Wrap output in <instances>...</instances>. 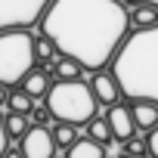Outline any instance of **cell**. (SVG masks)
I'll return each mask as SVG.
<instances>
[{"mask_svg":"<svg viewBox=\"0 0 158 158\" xmlns=\"http://www.w3.org/2000/svg\"><path fill=\"white\" fill-rule=\"evenodd\" d=\"M130 25H133V31L155 28L158 25V6L155 3H136V6H130Z\"/></svg>","mask_w":158,"mask_h":158,"instance_id":"cell-12","label":"cell"},{"mask_svg":"<svg viewBox=\"0 0 158 158\" xmlns=\"http://www.w3.org/2000/svg\"><path fill=\"white\" fill-rule=\"evenodd\" d=\"M19 152L22 158H53L56 155V143H53V133L50 127H28V133L19 139Z\"/></svg>","mask_w":158,"mask_h":158,"instance_id":"cell-5","label":"cell"},{"mask_svg":"<svg viewBox=\"0 0 158 158\" xmlns=\"http://www.w3.org/2000/svg\"><path fill=\"white\" fill-rule=\"evenodd\" d=\"M109 68L127 102L158 106V25L130 31Z\"/></svg>","mask_w":158,"mask_h":158,"instance_id":"cell-2","label":"cell"},{"mask_svg":"<svg viewBox=\"0 0 158 158\" xmlns=\"http://www.w3.org/2000/svg\"><path fill=\"white\" fill-rule=\"evenodd\" d=\"M31 127V118L28 115H16V112H6L3 115V130H6V139H22Z\"/></svg>","mask_w":158,"mask_h":158,"instance_id":"cell-13","label":"cell"},{"mask_svg":"<svg viewBox=\"0 0 158 158\" xmlns=\"http://www.w3.org/2000/svg\"><path fill=\"white\" fill-rule=\"evenodd\" d=\"M50 133H53L56 152H68L77 139H81V127H74V124H59V121L50 127Z\"/></svg>","mask_w":158,"mask_h":158,"instance_id":"cell-11","label":"cell"},{"mask_svg":"<svg viewBox=\"0 0 158 158\" xmlns=\"http://www.w3.org/2000/svg\"><path fill=\"white\" fill-rule=\"evenodd\" d=\"M65 158H106V152H102V146H96L93 139L81 136V139L65 152Z\"/></svg>","mask_w":158,"mask_h":158,"instance_id":"cell-15","label":"cell"},{"mask_svg":"<svg viewBox=\"0 0 158 158\" xmlns=\"http://www.w3.org/2000/svg\"><path fill=\"white\" fill-rule=\"evenodd\" d=\"M130 112H133V124H136V133H152L158 127V106L155 102H130Z\"/></svg>","mask_w":158,"mask_h":158,"instance_id":"cell-8","label":"cell"},{"mask_svg":"<svg viewBox=\"0 0 158 158\" xmlns=\"http://www.w3.org/2000/svg\"><path fill=\"white\" fill-rule=\"evenodd\" d=\"M34 109V99L22 90V87H13L10 96H6V112H16V115H31Z\"/></svg>","mask_w":158,"mask_h":158,"instance_id":"cell-14","label":"cell"},{"mask_svg":"<svg viewBox=\"0 0 158 158\" xmlns=\"http://www.w3.org/2000/svg\"><path fill=\"white\" fill-rule=\"evenodd\" d=\"M56 56H59V53H56V44L37 31V34H34V59H37V65H50Z\"/></svg>","mask_w":158,"mask_h":158,"instance_id":"cell-16","label":"cell"},{"mask_svg":"<svg viewBox=\"0 0 158 158\" xmlns=\"http://www.w3.org/2000/svg\"><path fill=\"white\" fill-rule=\"evenodd\" d=\"M146 143H149V155L158 158V127H155L152 133H146Z\"/></svg>","mask_w":158,"mask_h":158,"instance_id":"cell-19","label":"cell"},{"mask_svg":"<svg viewBox=\"0 0 158 158\" xmlns=\"http://www.w3.org/2000/svg\"><path fill=\"white\" fill-rule=\"evenodd\" d=\"M6 146H10V139H6V130H3V112H0V158H3Z\"/></svg>","mask_w":158,"mask_h":158,"instance_id":"cell-20","label":"cell"},{"mask_svg":"<svg viewBox=\"0 0 158 158\" xmlns=\"http://www.w3.org/2000/svg\"><path fill=\"white\" fill-rule=\"evenodd\" d=\"M121 158H127V155H121Z\"/></svg>","mask_w":158,"mask_h":158,"instance_id":"cell-24","label":"cell"},{"mask_svg":"<svg viewBox=\"0 0 158 158\" xmlns=\"http://www.w3.org/2000/svg\"><path fill=\"white\" fill-rule=\"evenodd\" d=\"M3 158H22V152H19V146L13 149V146H6V152H3Z\"/></svg>","mask_w":158,"mask_h":158,"instance_id":"cell-21","label":"cell"},{"mask_svg":"<svg viewBox=\"0 0 158 158\" xmlns=\"http://www.w3.org/2000/svg\"><path fill=\"white\" fill-rule=\"evenodd\" d=\"M106 158H109V155H106Z\"/></svg>","mask_w":158,"mask_h":158,"instance_id":"cell-25","label":"cell"},{"mask_svg":"<svg viewBox=\"0 0 158 158\" xmlns=\"http://www.w3.org/2000/svg\"><path fill=\"white\" fill-rule=\"evenodd\" d=\"M19 87H22V90H25V93L37 102V99H47V93H50V87H53V77H50L44 68H34V71L25 77Z\"/></svg>","mask_w":158,"mask_h":158,"instance_id":"cell-9","label":"cell"},{"mask_svg":"<svg viewBox=\"0 0 158 158\" xmlns=\"http://www.w3.org/2000/svg\"><path fill=\"white\" fill-rule=\"evenodd\" d=\"M40 34L84 71H102L130 34V6L124 0H50L40 13Z\"/></svg>","mask_w":158,"mask_h":158,"instance_id":"cell-1","label":"cell"},{"mask_svg":"<svg viewBox=\"0 0 158 158\" xmlns=\"http://www.w3.org/2000/svg\"><path fill=\"white\" fill-rule=\"evenodd\" d=\"M121 155H127V158H146V155H149L146 133H133L127 143H121Z\"/></svg>","mask_w":158,"mask_h":158,"instance_id":"cell-17","label":"cell"},{"mask_svg":"<svg viewBox=\"0 0 158 158\" xmlns=\"http://www.w3.org/2000/svg\"><path fill=\"white\" fill-rule=\"evenodd\" d=\"M87 84H90V90H93V96H96L99 106H115V102H121V87H118V81H115L112 68L93 71V77H90Z\"/></svg>","mask_w":158,"mask_h":158,"instance_id":"cell-7","label":"cell"},{"mask_svg":"<svg viewBox=\"0 0 158 158\" xmlns=\"http://www.w3.org/2000/svg\"><path fill=\"white\" fill-rule=\"evenodd\" d=\"M106 118H109V127H112V139H118V143H127V139L136 133L133 112H130V102H127V99H124V102H115V106H109Z\"/></svg>","mask_w":158,"mask_h":158,"instance_id":"cell-6","label":"cell"},{"mask_svg":"<svg viewBox=\"0 0 158 158\" xmlns=\"http://www.w3.org/2000/svg\"><path fill=\"white\" fill-rule=\"evenodd\" d=\"M34 31L28 28H6L0 31V84L6 90L19 87L34 71Z\"/></svg>","mask_w":158,"mask_h":158,"instance_id":"cell-4","label":"cell"},{"mask_svg":"<svg viewBox=\"0 0 158 158\" xmlns=\"http://www.w3.org/2000/svg\"><path fill=\"white\" fill-rule=\"evenodd\" d=\"M6 96H10V90H6L3 84H0V106H6Z\"/></svg>","mask_w":158,"mask_h":158,"instance_id":"cell-22","label":"cell"},{"mask_svg":"<svg viewBox=\"0 0 158 158\" xmlns=\"http://www.w3.org/2000/svg\"><path fill=\"white\" fill-rule=\"evenodd\" d=\"M28 118H31V124H34V127H53V124H56V121H53V115H50V109H47L44 102H40V106H34Z\"/></svg>","mask_w":158,"mask_h":158,"instance_id":"cell-18","label":"cell"},{"mask_svg":"<svg viewBox=\"0 0 158 158\" xmlns=\"http://www.w3.org/2000/svg\"><path fill=\"white\" fill-rule=\"evenodd\" d=\"M44 106L50 109L53 121L74 124V127H84L99 112V102H96V96L84 77H77V81H53Z\"/></svg>","mask_w":158,"mask_h":158,"instance_id":"cell-3","label":"cell"},{"mask_svg":"<svg viewBox=\"0 0 158 158\" xmlns=\"http://www.w3.org/2000/svg\"><path fill=\"white\" fill-rule=\"evenodd\" d=\"M84 136L87 139H93L96 146H109L112 143V127H109V118H106V112H96L87 124H84Z\"/></svg>","mask_w":158,"mask_h":158,"instance_id":"cell-10","label":"cell"},{"mask_svg":"<svg viewBox=\"0 0 158 158\" xmlns=\"http://www.w3.org/2000/svg\"><path fill=\"white\" fill-rule=\"evenodd\" d=\"M53 158H65V155H53Z\"/></svg>","mask_w":158,"mask_h":158,"instance_id":"cell-23","label":"cell"}]
</instances>
